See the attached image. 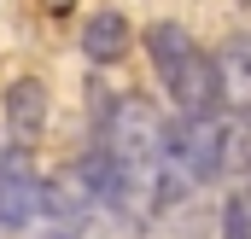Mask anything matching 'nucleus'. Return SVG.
Masks as SVG:
<instances>
[{"instance_id":"f257e3e1","label":"nucleus","mask_w":251,"mask_h":239,"mask_svg":"<svg viewBox=\"0 0 251 239\" xmlns=\"http://www.w3.org/2000/svg\"><path fill=\"white\" fill-rule=\"evenodd\" d=\"M164 158H176L193 181H216L222 175V111L164 122Z\"/></svg>"},{"instance_id":"f03ea898","label":"nucleus","mask_w":251,"mask_h":239,"mask_svg":"<svg viewBox=\"0 0 251 239\" xmlns=\"http://www.w3.org/2000/svg\"><path fill=\"white\" fill-rule=\"evenodd\" d=\"M41 192H47V181L35 175L29 146H6L0 152V228L6 234H29L35 216H41Z\"/></svg>"},{"instance_id":"7ed1b4c3","label":"nucleus","mask_w":251,"mask_h":239,"mask_svg":"<svg viewBox=\"0 0 251 239\" xmlns=\"http://www.w3.org/2000/svg\"><path fill=\"white\" fill-rule=\"evenodd\" d=\"M170 88V99H176V111L181 117H199V111H222V70H216V53H204V47H193L187 64L164 82Z\"/></svg>"},{"instance_id":"20e7f679","label":"nucleus","mask_w":251,"mask_h":239,"mask_svg":"<svg viewBox=\"0 0 251 239\" xmlns=\"http://www.w3.org/2000/svg\"><path fill=\"white\" fill-rule=\"evenodd\" d=\"M41 128H47V88L35 76H18L6 88V134H12V146H35Z\"/></svg>"},{"instance_id":"39448f33","label":"nucleus","mask_w":251,"mask_h":239,"mask_svg":"<svg viewBox=\"0 0 251 239\" xmlns=\"http://www.w3.org/2000/svg\"><path fill=\"white\" fill-rule=\"evenodd\" d=\"M128 41H134V29H128L123 12H94L88 29H82V53H88V64H117L128 53Z\"/></svg>"},{"instance_id":"423d86ee","label":"nucleus","mask_w":251,"mask_h":239,"mask_svg":"<svg viewBox=\"0 0 251 239\" xmlns=\"http://www.w3.org/2000/svg\"><path fill=\"white\" fill-rule=\"evenodd\" d=\"M216 70H222V105L228 111H251V35H234L216 53Z\"/></svg>"},{"instance_id":"0eeeda50","label":"nucleus","mask_w":251,"mask_h":239,"mask_svg":"<svg viewBox=\"0 0 251 239\" xmlns=\"http://www.w3.org/2000/svg\"><path fill=\"white\" fill-rule=\"evenodd\" d=\"M187 53H193V35L181 24H152V29H146V59L158 70V82H170V76L187 64Z\"/></svg>"},{"instance_id":"6e6552de","label":"nucleus","mask_w":251,"mask_h":239,"mask_svg":"<svg viewBox=\"0 0 251 239\" xmlns=\"http://www.w3.org/2000/svg\"><path fill=\"white\" fill-rule=\"evenodd\" d=\"M222 175L251 181V111H228L222 117Z\"/></svg>"},{"instance_id":"1a4fd4ad","label":"nucleus","mask_w":251,"mask_h":239,"mask_svg":"<svg viewBox=\"0 0 251 239\" xmlns=\"http://www.w3.org/2000/svg\"><path fill=\"white\" fill-rule=\"evenodd\" d=\"M222 239H251V198L246 192H234L222 204Z\"/></svg>"},{"instance_id":"9d476101","label":"nucleus","mask_w":251,"mask_h":239,"mask_svg":"<svg viewBox=\"0 0 251 239\" xmlns=\"http://www.w3.org/2000/svg\"><path fill=\"white\" fill-rule=\"evenodd\" d=\"M228 6H234V12H240V18H251V0H228Z\"/></svg>"},{"instance_id":"9b49d317","label":"nucleus","mask_w":251,"mask_h":239,"mask_svg":"<svg viewBox=\"0 0 251 239\" xmlns=\"http://www.w3.org/2000/svg\"><path fill=\"white\" fill-rule=\"evenodd\" d=\"M47 6H53V12H64V6H70V0H47Z\"/></svg>"},{"instance_id":"f8f14e48","label":"nucleus","mask_w":251,"mask_h":239,"mask_svg":"<svg viewBox=\"0 0 251 239\" xmlns=\"http://www.w3.org/2000/svg\"><path fill=\"white\" fill-rule=\"evenodd\" d=\"M246 198H251V187H246Z\"/></svg>"}]
</instances>
